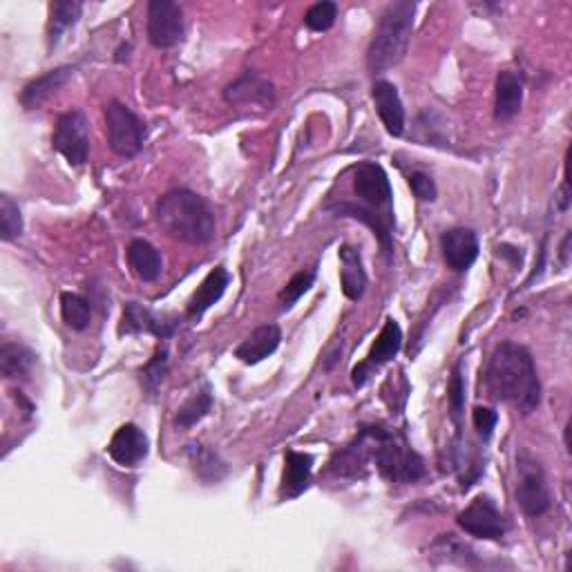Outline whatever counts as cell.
I'll return each instance as SVG.
<instances>
[{
	"label": "cell",
	"mask_w": 572,
	"mask_h": 572,
	"mask_svg": "<svg viewBox=\"0 0 572 572\" xmlns=\"http://www.w3.org/2000/svg\"><path fill=\"white\" fill-rule=\"evenodd\" d=\"M523 103V81L519 74L510 70H503L497 76V85H494V117L499 121L512 119L514 114L521 110Z\"/></svg>",
	"instance_id": "obj_21"
},
{
	"label": "cell",
	"mask_w": 572,
	"mask_h": 572,
	"mask_svg": "<svg viewBox=\"0 0 572 572\" xmlns=\"http://www.w3.org/2000/svg\"><path fill=\"white\" fill-rule=\"evenodd\" d=\"M284 476H282V488L280 499L291 501L298 499L300 494L309 488L311 483V470H313V456L304 452L289 450L284 454Z\"/></svg>",
	"instance_id": "obj_17"
},
{
	"label": "cell",
	"mask_w": 572,
	"mask_h": 572,
	"mask_svg": "<svg viewBox=\"0 0 572 572\" xmlns=\"http://www.w3.org/2000/svg\"><path fill=\"white\" fill-rule=\"evenodd\" d=\"M414 14L416 3L409 0H396L385 7L367 50V68L371 74L392 70L405 59L414 30Z\"/></svg>",
	"instance_id": "obj_4"
},
{
	"label": "cell",
	"mask_w": 572,
	"mask_h": 572,
	"mask_svg": "<svg viewBox=\"0 0 572 572\" xmlns=\"http://www.w3.org/2000/svg\"><path fill=\"white\" fill-rule=\"evenodd\" d=\"M23 233L21 208L9 195H0V237L3 242H12Z\"/></svg>",
	"instance_id": "obj_29"
},
{
	"label": "cell",
	"mask_w": 572,
	"mask_h": 572,
	"mask_svg": "<svg viewBox=\"0 0 572 572\" xmlns=\"http://www.w3.org/2000/svg\"><path fill=\"white\" fill-rule=\"evenodd\" d=\"M61 316L63 322L74 331H83L90 324V302L79 293H63L61 295Z\"/></svg>",
	"instance_id": "obj_27"
},
{
	"label": "cell",
	"mask_w": 572,
	"mask_h": 572,
	"mask_svg": "<svg viewBox=\"0 0 572 572\" xmlns=\"http://www.w3.org/2000/svg\"><path fill=\"white\" fill-rule=\"evenodd\" d=\"M175 331L173 322H166L164 318H159L152 313L150 309L141 307L137 302H128L126 309H123V318H121V327L119 333H152L157 338H168L170 333Z\"/></svg>",
	"instance_id": "obj_20"
},
{
	"label": "cell",
	"mask_w": 572,
	"mask_h": 572,
	"mask_svg": "<svg viewBox=\"0 0 572 572\" xmlns=\"http://www.w3.org/2000/svg\"><path fill=\"white\" fill-rule=\"evenodd\" d=\"M184 38V12L173 0H150L148 3V41L168 50Z\"/></svg>",
	"instance_id": "obj_10"
},
{
	"label": "cell",
	"mask_w": 572,
	"mask_h": 572,
	"mask_svg": "<svg viewBox=\"0 0 572 572\" xmlns=\"http://www.w3.org/2000/svg\"><path fill=\"white\" fill-rule=\"evenodd\" d=\"M340 284L342 291L349 300H360L362 295L367 291V273L365 266H362V257H360V249L356 246L345 244L340 249Z\"/></svg>",
	"instance_id": "obj_22"
},
{
	"label": "cell",
	"mask_w": 572,
	"mask_h": 572,
	"mask_svg": "<svg viewBox=\"0 0 572 572\" xmlns=\"http://www.w3.org/2000/svg\"><path fill=\"white\" fill-rule=\"evenodd\" d=\"M400 347H403V331H400V324L394 318H387L385 327L380 329L367 360L362 362V365H358L354 369V374H351V378H354V385L356 387L365 385L367 378L371 376V371L383 367L389 360H394Z\"/></svg>",
	"instance_id": "obj_11"
},
{
	"label": "cell",
	"mask_w": 572,
	"mask_h": 572,
	"mask_svg": "<svg viewBox=\"0 0 572 572\" xmlns=\"http://www.w3.org/2000/svg\"><path fill=\"white\" fill-rule=\"evenodd\" d=\"M224 99L228 103H244V106H262L264 110L273 106L275 90L273 83L262 79L253 72H244L224 90Z\"/></svg>",
	"instance_id": "obj_14"
},
{
	"label": "cell",
	"mask_w": 572,
	"mask_h": 572,
	"mask_svg": "<svg viewBox=\"0 0 572 572\" xmlns=\"http://www.w3.org/2000/svg\"><path fill=\"white\" fill-rule=\"evenodd\" d=\"M472 421H474L476 432L481 434L483 441H488L494 432V427H497V423H499V414L490 407H474Z\"/></svg>",
	"instance_id": "obj_34"
},
{
	"label": "cell",
	"mask_w": 572,
	"mask_h": 572,
	"mask_svg": "<svg viewBox=\"0 0 572 572\" xmlns=\"http://www.w3.org/2000/svg\"><path fill=\"white\" fill-rule=\"evenodd\" d=\"M409 188H412V193L416 195L418 202H434L438 195L436 181L432 179V175H427V173L409 175Z\"/></svg>",
	"instance_id": "obj_33"
},
{
	"label": "cell",
	"mask_w": 572,
	"mask_h": 572,
	"mask_svg": "<svg viewBox=\"0 0 572 572\" xmlns=\"http://www.w3.org/2000/svg\"><path fill=\"white\" fill-rule=\"evenodd\" d=\"M483 380L494 400L514 407L523 416H530L541 403L535 358L517 342H501L494 347Z\"/></svg>",
	"instance_id": "obj_1"
},
{
	"label": "cell",
	"mask_w": 572,
	"mask_h": 572,
	"mask_svg": "<svg viewBox=\"0 0 572 572\" xmlns=\"http://www.w3.org/2000/svg\"><path fill=\"white\" fill-rule=\"evenodd\" d=\"M128 264L141 282H155L164 271L161 253L146 240H135L128 246Z\"/></svg>",
	"instance_id": "obj_23"
},
{
	"label": "cell",
	"mask_w": 572,
	"mask_h": 572,
	"mask_svg": "<svg viewBox=\"0 0 572 572\" xmlns=\"http://www.w3.org/2000/svg\"><path fill=\"white\" fill-rule=\"evenodd\" d=\"M354 193L360 199L356 204H340L333 208L340 217H354L365 222L378 237L387 262L394 257V193L383 166L365 161L354 168Z\"/></svg>",
	"instance_id": "obj_2"
},
{
	"label": "cell",
	"mask_w": 572,
	"mask_h": 572,
	"mask_svg": "<svg viewBox=\"0 0 572 572\" xmlns=\"http://www.w3.org/2000/svg\"><path fill=\"white\" fill-rule=\"evenodd\" d=\"M81 12L83 3H76V0H59V3L50 5V23H47V45H50V50L79 21Z\"/></svg>",
	"instance_id": "obj_25"
},
{
	"label": "cell",
	"mask_w": 572,
	"mask_h": 572,
	"mask_svg": "<svg viewBox=\"0 0 572 572\" xmlns=\"http://www.w3.org/2000/svg\"><path fill=\"white\" fill-rule=\"evenodd\" d=\"M568 206H570V186H568V170H566L564 184H561V190H559V211H568Z\"/></svg>",
	"instance_id": "obj_35"
},
{
	"label": "cell",
	"mask_w": 572,
	"mask_h": 572,
	"mask_svg": "<svg viewBox=\"0 0 572 572\" xmlns=\"http://www.w3.org/2000/svg\"><path fill=\"white\" fill-rule=\"evenodd\" d=\"M519 483H517V503L523 514L537 519L550 510V492L546 485V476L537 459L528 454L519 456Z\"/></svg>",
	"instance_id": "obj_8"
},
{
	"label": "cell",
	"mask_w": 572,
	"mask_h": 572,
	"mask_svg": "<svg viewBox=\"0 0 572 572\" xmlns=\"http://www.w3.org/2000/svg\"><path fill=\"white\" fill-rule=\"evenodd\" d=\"M280 340L282 331L278 324H262L235 349V358H240L244 365H257V362L275 354V349L280 347Z\"/></svg>",
	"instance_id": "obj_19"
},
{
	"label": "cell",
	"mask_w": 572,
	"mask_h": 572,
	"mask_svg": "<svg viewBox=\"0 0 572 572\" xmlns=\"http://www.w3.org/2000/svg\"><path fill=\"white\" fill-rule=\"evenodd\" d=\"M443 260L452 271L463 273L479 257V237L472 228H450L441 237Z\"/></svg>",
	"instance_id": "obj_13"
},
{
	"label": "cell",
	"mask_w": 572,
	"mask_h": 572,
	"mask_svg": "<svg viewBox=\"0 0 572 572\" xmlns=\"http://www.w3.org/2000/svg\"><path fill=\"white\" fill-rule=\"evenodd\" d=\"M228 284H231V275H228L224 266H217V269L208 273L204 282L197 286V291L190 295L188 307H186V316L190 320L202 318L215 302L222 300V295L226 293Z\"/></svg>",
	"instance_id": "obj_16"
},
{
	"label": "cell",
	"mask_w": 572,
	"mask_h": 572,
	"mask_svg": "<svg viewBox=\"0 0 572 572\" xmlns=\"http://www.w3.org/2000/svg\"><path fill=\"white\" fill-rule=\"evenodd\" d=\"M371 436V461L378 472L392 483H416L425 476V463L418 456L405 436L385 427H367Z\"/></svg>",
	"instance_id": "obj_5"
},
{
	"label": "cell",
	"mask_w": 572,
	"mask_h": 572,
	"mask_svg": "<svg viewBox=\"0 0 572 572\" xmlns=\"http://www.w3.org/2000/svg\"><path fill=\"white\" fill-rule=\"evenodd\" d=\"M456 523H459V528L467 532V535L488 541L503 539L505 530H508V523H505L497 503L490 497H485V494L476 497L463 512H459Z\"/></svg>",
	"instance_id": "obj_9"
},
{
	"label": "cell",
	"mask_w": 572,
	"mask_h": 572,
	"mask_svg": "<svg viewBox=\"0 0 572 572\" xmlns=\"http://www.w3.org/2000/svg\"><path fill=\"white\" fill-rule=\"evenodd\" d=\"M447 400H450V416L452 421L461 427L463 407H465V378H463V365L454 367L450 385H447Z\"/></svg>",
	"instance_id": "obj_32"
},
{
	"label": "cell",
	"mask_w": 572,
	"mask_h": 572,
	"mask_svg": "<svg viewBox=\"0 0 572 572\" xmlns=\"http://www.w3.org/2000/svg\"><path fill=\"white\" fill-rule=\"evenodd\" d=\"M570 233H566L564 242H561V264L568 266V257H570Z\"/></svg>",
	"instance_id": "obj_36"
},
{
	"label": "cell",
	"mask_w": 572,
	"mask_h": 572,
	"mask_svg": "<svg viewBox=\"0 0 572 572\" xmlns=\"http://www.w3.org/2000/svg\"><path fill=\"white\" fill-rule=\"evenodd\" d=\"M313 282H316V269H309V271H300L295 273L293 278L286 282L284 289L280 291V304L282 309H291L295 302H298L304 293H307Z\"/></svg>",
	"instance_id": "obj_30"
},
{
	"label": "cell",
	"mask_w": 572,
	"mask_h": 572,
	"mask_svg": "<svg viewBox=\"0 0 572 572\" xmlns=\"http://www.w3.org/2000/svg\"><path fill=\"white\" fill-rule=\"evenodd\" d=\"M338 18V5L331 3V0H322V3L311 5L304 14V23H307L309 30L313 32H327L333 27Z\"/></svg>",
	"instance_id": "obj_31"
},
{
	"label": "cell",
	"mask_w": 572,
	"mask_h": 572,
	"mask_svg": "<svg viewBox=\"0 0 572 572\" xmlns=\"http://www.w3.org/2000/svg\"><path fill=\"white\" fill-rule=\"evenodd\" d=\"M213 409V396H211V389L204 387L202 392H197L195 396H190L184 405L177 409V416H175V425L177 429H190L195 427L202 418L208 416V412Z\"/></svg>",
	"instance_id": "obj_26"
},
{
	"label": "cell",
	"mask_w": 572,
	"mask_h": 572,
	"mask_svg": "<svg viewBox=\"0 0 572 572\" xmlns=\"http://www.w3.org/2000/svg\"><path fill=\"white\" fill-rule=\"evenodd\" d=\"M36 365V356L32 349L18 342H5L0 347V371L7 380H30Z\"/></svg>",
	"instance_id": "obj_24"
},
{
	"label": "cell",
	"mask_w": 572,
	"mask_h": 572,
	"mask_svg": "<svg viewBox=\"0 0 572 572\" xmlns=\"http://www.w3.org/2000/svg\"><path fill=\"white\" fill-rule=\"evenodd\" d=\"M150 452V441L146 432L135 423L121 425L117 432H114L112 441L108 445L110 459L121 465V467H137L148 459Z\"/></svg>",
	"instance_id": "obj_12"
},
{
	"label": "cell",
	"mask_w": 572,
	"mask_h": 572,
	"mask_svg": "<svg viewBox=\"0 0 572 572\" xmlns=\"http://www.w3.org/2000/svg\"><path fill=\"white\" fill-rule=\"evenodd\" d=\"M52 146L68 159L70 166H83L90 155V126L81 110L65 112L56 121Z\"/></svg>",
	"instance_id": "obj_7"
},
{
	"label": "cell",
	"mask_w": 572,
	"mask_h": 572,
	"mask_svg": "<svg viewBox=\"0 0 572 572\" xmlns=\"http://www.w3.org/2000/svg\"><path fill=\"white\" fill-rule=\"evenodd\" d=\"M168 374V349L166 347H159L157 354L150 358V362H146L139 369V378H141V385L146 389L148 394L155 396L157 389L164 383V378Z\"/></svg>",
	"instance_id": "obj_28"
},
{
	"label": "cell",
	"mask_w": 572,
	"mask_h": 572,
	"mask_svg": "<svg viewBox=\"0 0 572 572\" xmlns=\"http://www.w3.org/2000/svg\"><path fill=\"white\" fill-rule=\"evenodd\" d=\"M371 97H374L378 117L383 121V126L392 137H400L405 132V108L400 101L398 88L394 83L385 79H378L371 88Z\"/></svg>",
	"instance_id": "obj_15"
},
{
	"label": "cell",
	"mask_w": 572,
	"mask_h": 572,
	"mask_svg": "<svg viewBox=\"0 0 572 572\" xmlns=\"http://www.w3.org/2000/svg\"><path fill=\"white\" fill-rule=\"evenodd\" d=\"M74 76V68L70 65H63V68H56L45 72L38 79L30 81L25 85V90L21 92V103L27 110L41 108L47 99H52L56 92H59L65 83H68Z\"/></svg>",
	"instance_id": "obj_18"
},
{
	"label": "cell",
	"mask_w": 572,
	"mask_h": 572,
	"mask_svg": "<svg viewBox=\"0 0 572 572\" xmlns=\"http://www.w3.org/2000/svg\"><path fill=\"white\" fill-rule=\"evenodd\" d=\"M157 222L179 242L206 244L215 237V215L202 197L190 190H168L157 202Z\"/></svg>",
	"instance_id": "obj_3"
},
{
	"label": "cell",
	"mask_w": 572,
	"mask_h": 572,
	"mask_svg": "<svg viewBox=\"0 0 572 572\" xmlns=\"http://www.w3.org/2000/svg\"><path fill=\"white\" fill-rule=\"evenodd\" d=\"M103 112H106L110 148L117 152L119 157L139 155V150L143 148V139H146V126H143L137 114L119 101L106 103V110Z\"/></svg>",
	"instance_id": "obj_6"
}]
</instances>
